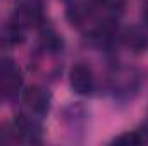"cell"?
Masks as SVG:
<instances>
[{"label":"cell","instance_id":"obj_1","mask_svg":"<svg viewBox=\"0 0 148 146\" xmlns=\"http://www.w3.org/2000/svg\"><path fill=\"white\" fill-rule=\"evenodd\" d=\"M71 86L77 95H88L93 91V74L84 64H76L69 72Z\"/></svg>","mask_w":148,"mask_h":146},{"label":"cell","instance_id":"obj_2","mask_svg":"<svg viewBox=\"0 0 148 146\" xmlns=\"http://www.w3.org/2000/svg\"><path fill=\"white\" fill-rule=\"evenodd\" d=\"M21 84V72L7 64V65H2L0 67V93H10L14 89H17Z\"/></svg>","mask_w":148,"mask_h":146},{"label":"cell","instance_id":"obj_3","mask_svg":"<svg viewBox=\"0 0 148 146\" xmlns=\"http://www.w3.org/2000/svg\"><path fill=\"white\" fill-rule=\"evenodd\" d=\"M26 102L38 113H45L48 108V95L40 88H29L26 91Z\"/></svg>","mask_w":148,"mask_h":146},{"label":"cell","instance_id":"obj_4","mask_svg":"<svg viewBox=\"0 0 148 146\" xmlns=\"http://www.w3.org/2000/svg\"><path fill=\"white\" fill-rule=\"evenodd\" d=\"M145 141H147V138H145V134H141L140 131L126 132V134L119 136L117 139H114V143H117V145H141V143H145Z\"/></svg>","mask_w":148,"mask_h":146},{"label":"cell","instance_id":"obj_5","mask_svg":"<svg viewBox=\"0 0 148 146\" xmlns=\"http://www.w3.org/2000/svg\"><path fill=\"white\" fill-rule=\"evenodd\" d=\"M126 43H127L131 48H134V50H141V48L147 46V38H145V35H141L140 31L131 29V31H127V35H126Z\"/></svg>","mask_w":148,"mask_h":146},{"label":"cell","instance_id":"obj_6","mask_svg":"<svg viewBox=\"0 0 148 146\" xmlns=\"http://www.w3.org/2000/svg\"><path fill=\"white\" fill-rule=\"evenodd\" d=\"M88 12L83 9V7H73L67 10V19L73 23V24H81L84 19H86Z\"/></svg>","mask_w":148,"mask_h":146},{"label":"cell","instance_id":"obj_7","mask_svg":"<svg viewBox=\"0 0 148 146\" xmlns=\"http://www.w3.org/2000/svg\"><path fill=\"white\" fill-rule=\"evenodd\" d=\"M12 136H14V129H10L9 126H3V124H0V143H5V141H9Z\"/></svg>","mask_w":148,"mask_h":146},{"label":"cell","instance_id":"obj_8","mask_svg":"<svg viewBox=\"0 0 148 146\" xmlns=\"http://www.w3.org/2000/svg\"><path fill=\"white\" fill-rule=\"evenodd\" d=\"M145 21H147V24H148V3H147V7H145Z\"/></svg>","mask_w":148,"mask_h":146},{"label":"cell","instance_id":"obj_9","mask_svg":"<svg viewBox=\"0 0 148 146\" xmlns=\"http://www.w3.org/2000/svg\"><path fill=\"white\" fill-rule=\"evenodd\" d=\"M93 2H105V0H93Z\"/></svg>","mask_w":148,"mask_h":146}]
</instances>
